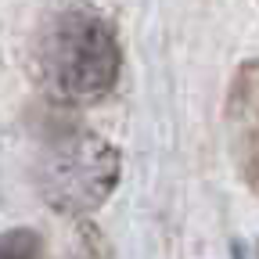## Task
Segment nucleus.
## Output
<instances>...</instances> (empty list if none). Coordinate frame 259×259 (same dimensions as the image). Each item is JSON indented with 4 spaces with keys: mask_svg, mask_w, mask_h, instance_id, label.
<instances>
[{
    "mask_svg": "<svg viewBox=\"0 0 259 259\" xmlns=\"http://www.w3.org/2000/svg\"><path fill=\"white\" fill-rule=\"evenodd\" d=\"M122 69L119 36L97 11H61L36 40V76L51 97L65 105H90L112 94Z\"/></svg>",
    "mask_w": 259,
    "mask_h": 259,
    "instance_id": "obj_1",
    "label": "nucleus"
},
{
    "mask_svg": "<svg viewBox=\"0 0 259 259\" xmlns=\"http://www.w3.org/2000/svg\"><path fill=\"white\" fill-rule=\"evenodd\" d=\"M119 177H122L119 148L101 141L97 134L54 137L36 158V173H32L40 198L65 216H87L101 209L119 187Z\"/></svg>",
    "mask_w": 259,
    "mask_h": 259,
    "instance_id": "obj_2",
    "label": "nucleus"
},
{
    "mask_svg": "<svg viewBox=\"0 0 259 259\" xmlns=\"http://www.w3.org/2000/svg\"><path fill=\"white\" fill-rule=\"evenodd\" d=\"M231 119L238 130V162L248 187L259 194V61L241 69L231 90Z\"/></svg>",
    "mask_w": 259,
    "mask_h": 259,
    "instance_id": "obj_3",
    "label": "nucleus"
},
{
    "mask_svg": "<svg viewBox=\"0 0 259 259\" xmlns=\"http://www.w3.org/2000/svg\"><path fill=\"white\" fill-rule=\"evenodd\" d=\"M0 259H44V241L29 227H11L0 241Z\"/></svg>",
    "mask_w": 259,
    "mask_h": 259,
    "instance_id": "obj_4",
    "label": "nucleus"
},
{
    "mask_svg": "<svg viewBox=\"0 0 259 259\" xmlns=\"http://www.w3.org/2000/svg\"><path fill=\"white\" fill-rule=\"evenodd\" d=\"M234 259H245V252H241V248H238V245H234Z\"/></svg>",
    "mask_w": 259,
    "mask_h": 259,
    "instance_id": "obj_5",
    "label": "nucleus"
}]
</instances>
